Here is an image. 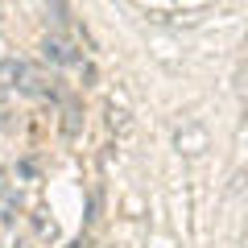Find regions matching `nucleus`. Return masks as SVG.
Returning <instances> with one entry per match:
<instances>
[{
  "label": "nucleus",
  "mask_w": 248,
  "mask_h": 248,
  "mask_svg": "<svg viewBox=\"0 0 248 248\" xmlns=\"http://www.w3.org/2000/svg\"><path fill=\"white\" fill-rule=\"evenodd\" d=\"M4 190H9V186H4V178H0V199H4Z\"/></svg>",
  "instance_id": "obj_8"
},
{
  "label": "nucleus",
  "mask_w": 248,
  "mask_h": 248,
  "mask_svg": "<svg viewBox=\"0 0 248 248\" xmlns=\"http://www.w3.org/2000/svg\"><path fill=\"white\" fill-rule=\"evenodd\" d=\"M25 95H33V99H54L58 95V79H54L50 71H42V66H29L25 62V71H21V83H17Z\"/></svg>",
  "instance_id": "obj_2"
},
{
  "label": "nucleus",
  "mask_w": 248,
  "mask_h": 248,
  "mask_svg": "<svg viewBox=\"0 0 248 248\" xmlns=\"http://www.w3.org/2000/svg\"><path fill=\"white\" fill-rule=\"evenodd\" d=\"M71 248H87V240H75V244H71Z\"/></svg>",
  "instance_id": "obj_7"
},
{
  "label": "nucleus",
  "mask_w": 248,
  "mask_h": 248,
  "mask_svg": "<svg viewBox=\"0 0 248 248\" xmlns=\"http://www.w3.org/2000/svg\"><path fill=\"white\" fill-rule=\"evenodd\" d=\"M50 17L54 21H66V0H50Z\"/></svg>",
  "instance_id": "obj_5"
},
{
  "label": "nucleus",
  "mask_w": 248,
  "mask_h": 248,
  "mask_svg": "<svg viewBox=\"0 0 248 248\" xmlns=\"http://www.w3.org/2000/svg\"><path fill=\"white\" fill-rule=\"evenodd\" d=\"M37 50H42V62H50V66H75L79 62V46L66 33H46Z\"/></svg>",
  "instance_id": "obj_1"
},
{
  "label": "nucleus",
  "mask_w": 248,
  "mask_h": 248,
  "mask_svg": "<svg viewBox=\"0 0 248 248\" xmlns=\"http://www.w3.org/2000/svg\"><path fill=\"white\" fill-rule=\"evenodd\" d=\"M21 71H25V62L21 58H0V91H9L21 83Z\"/></svg>",
  "instance_id": "obj_4"
},
{
  "label": "nucleus",
  "mask_w": 248,
  "mask_h": 248,
  "mask_svg": "<svg viewBox=\"0 0 248 248\" xmlns=\"http://www.w3.org/2000/svg\"><path fill=\"white\" fill-rule=\"evenodd\" d=\"M112 128H120V133H128V128H133V124L124 120V112H116V108H112Z\"/></svg>",
  "instance_id": "obj_6"
},
{
  "label": "nucleus",
  "mask_w": 248,
  "mask_h": 248,
  "mask_svg": "<svg viewBox=\"0 0 248 248\" xmlns=\"http://www.w3.org/2000/svg\"><path fill=\"white\" fill-rule=\"evenodd\" d=\"M79 133H83V108L71 99V104L62 108V137H71V141H75Z\"/></svg>",
  "instance_id": "obj_3"
},
{
  "label": "nucleus",
  "mask_w": 248,
  "mask_h": 248,
  "mask_svg": "<svg viewBox=\"0 0 248 248\" xmlns=\"http://www.w3.org/2000/svg\"><path fill=\"white\" fill-rule=\"evenodd\" d=\"M244 248H248V232H244Z\"/></svg>",
  "instance_id": "obj_9"
}]
</instances>
